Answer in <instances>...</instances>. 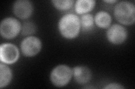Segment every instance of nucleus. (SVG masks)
Instances as JSON below:
<instances>
[{
    "mask_svg": "<svg viewBox=\"0 0 135 89\" xmlns=\"http://www.w3.org/2000/svg\"><path fill=\"white\" fill-rule=\"evenodd\" d=\"M58 27L61 36L67 39H73L78 35L81 28L80 19L77 15L66 14L59 20Z\"/></svg>",
    "mask_w": 135,
    "mask_h": 89,
    "instance_id": "obj_1",
    "label": "nucleus"
},
{
    "mask_svg": "<svg viewBox=\"0 0 135 89\" xmlns=\"http://www.w3.org/2000/svg\"><path fill=\"white\" fill-rule=\"evenodd\" d=\"M114 14L116 20L124 25H131L135 21V6L129 1H121L115 6Z\"/></svg>",
    "mask_w": 135,
    "mask_h": 89,
    "instance_id": "obj_2",
    "label": "nucleus"
},
{
    "mask_svg": "<svg viewBox=\"0 0 135 89\" xmlns=\"http://www.w3.org/2000/svg\"><path fill=\"white\" fill-rule=\"evenodd\" d=\"M73 76L72 69L65 65L56 66L51 72L50 80L54 85L63 87L69 82Z\"/></svg>",
    "mask_w": 135,
    "mask_h": 89,
    "instance_id": "obj_3",
    "label": "nucleus"
},
{
    "mask_svg": "<svg viewBox=\"0 0 135 89\" xmlns=\"http://www.w3.org/2000/svg\"><path fill=\"white\" fill-rule=\"evenodd\" d=\"M22 25L19 21L14 17L4 19L0 25V33L1 36L6 39L15 38L21 31Z\"/></svg>",
    "mask_w": 135,
    "mask_h": 89,
    "instance_id": "obj_4",
    "label": "nucleus"
},
{
    "mask_svg": "<svg viewBox=\"0 0 135 89\" xmlns=\"http://www.w3.org/2000/svg\"><path fill=\"white\" fill-rule=\"evenodd\" d=\"M20 49L25 56L33 57L40 52L42 42L37 37L27 36L21 42Z\"/></svg>",
    "mask_w": 135,
    "mask_h": 89,
    "instance_id": "obj_5",
    "label": "nucleus"
},
{
    "mask_svg": "<svg viewBox=\"0 0 135 89\" xmlns=\"http://www.w3.org/2000/svg\"><path fill=\"white\" fill-rule=\"evenodd\" d=\"M19 57V51L17 46L10 43H4L0 46V60L6 64H12Z\"/></svg>",
    "mask_w": 135,
    "mask_h": 89,
    "instance_id": "obj_6",
    "label": "nucleus"
},
{
    "mask_svg": "<svg viewBox=\"0 0 135 89\" xmlns=\"http://www.w3.org/2000/svg\"><path fill=\"white\" fill-rule=\"evenodd\" d=\"M107 37L110 43L114 45H120L126 41L127 37V31L122 25L114 24L108 28Z\"/></svg>",
    "mask_w": 135,
    "mask_h": 89,
    "instance_id": "obj_7",
    "label": "nucleus"
},
{
    "mask_svg": "<svg viewBox=\"0 0 135 89\" xmlns=\"http://www.w3.org/2000/svg\"><path fill=\"white\" fill-rule=\"evenodd\" d=\"M12 10L16 17L21 19H27L33 11V5L28 0H18L12 6Z\"/></svg>",
    "mask_w": 135,
    "mask_h": 89,
    "instance_id": "obj_8",
    "label": "nucleus"
},
{
    "mask_svg": "<svg viewBox=\"0 0 135 89\" xmlns=\"http://www.w3.org/2000/svg\"><path fill=\"white\" fill-rule=\"evenodd\" d=\"M73 76L78 84L84 85L89 82L92 78V73L88 67L79 65L72 69Z\"/></svg>",
    "mask_w": 135,
    "mask_h": 89,
    "instance_id": "obj_9",
    "label": "nucleus"
},
{
    "mask_svg": "<svg viewBox=\"0 0 135 89\" xmlns=\"http://www.w3.org/2000/svg\"><path fill=\"white\" fill-rule=\"evenodd\" d=\"M95 3L94 0H77L74 4L75 11L79 15L87 14L94 8Z\"/></svg>",
    "mask_w": 135,
    "mask_h": 89,
    "instance_id": "obj_10",
    "label": "nucleus"
},
{
    "mask_svg": "<svg viewBox=\"0 0 135 89\" xmlns=\"http://www.w3.org/2000/svg\"><path fill=\"white\" fill-rule=\"evenodd\" d=\"M95 24L101 28H108L112 22V17L108 12L104 11L98 12L94 18Z\"/></svg>",
    "mask_w": 135,
    "mask_h": 89,
    "instance_id": "obj_11",
    "label": "nucleus"
},
{
    "mask_svg": "<svg viewBox=\"0 0 135 89\" xmlns=\"http://www.w3.org/2000/svg\"><path fill=\"white\" fill-rule=\"evenodd\" d=\"M12 71L6 63H0V87L7 86L12 79Z\"/></svg>",
    "mask_w": 135,
    "mask_h": 89,
    "instance_id": "obj_12",
    "label": "nucleus"
},
{
    "mask_svg": "<svg viewBox=\"0 0 135 89\" xmlns=\"http://www.w3.org/2000/svg\"><path fill=\"white\" fill-rule=\"evenodd\" d=\"M80 19L81 27L84 31H88L94 27L95 20L94 17L90 14H86L82 15Z\"/></svg>",
    "mask_w": 135,
    "mask_h": 89,
    "instance_id": "obj_13",
    "label": "nucleus"
},
{
    "mask_svg": "<svg viewBox=\"0 0 135 89\" xmlns=\"http://www.w3.org/2000/svg\"><path fill=\"white\" fill-rule=\"evenodd\" d=\"M51 2L57 10L62 11L70 9L75 2L73 0H53Z\"/></svg>",
    "mask_w": 135,
    "mask_h": 89,
    "instance_id": "obj_14",
    "label": "nucleus"
},
{
    "mask_svg": "<svg viewBox=\"0 0 135 89\" xmlns=\"http://www.w3.org/2000/svg\"><path fill=\"white\" fill-rule=\"evenodd\" d=\"M36 25L32 21H25L22 25L20 32L24 36H30L36 32Z\"/></svg>",
    "mask_w": 135,
    "mask_h": 89,
    "instance_id": "obj_15",
    "label": "nucleus"
},
{
    "mask_svg": "<svg viewBox=\"0 0 135 89\" xmlns=\"http://www.w3.org/2000/svg\"><path fill=\"white\" fill-rule=\"evenodd\" d=\"M104 88H114V89H121V88H124V87L120 84H119L115 82L110 83L107 85L106 86L104 87Z\"/></svg>",
    "mask_w": 135,
    "mask_h": 89,
    "instance_id": "obj_16",
    "label": "nucleus"
},
{
    "mask_svg": "<svg viewBox=\"0 0 135 89\" xmlns=\"http://www.w3.org/2000/svg\"><path fill=\"white\" fill-rule=\"evenodd\" d=\"M104 2H107V3H115V2H117V1H115V0H112V1H104Z\"/></svg>",
    "mask_w": 135,
    "mask_h": 89,
    "instance_id": "obj_17",
    "label": "nucleus"
}]
</instances>
